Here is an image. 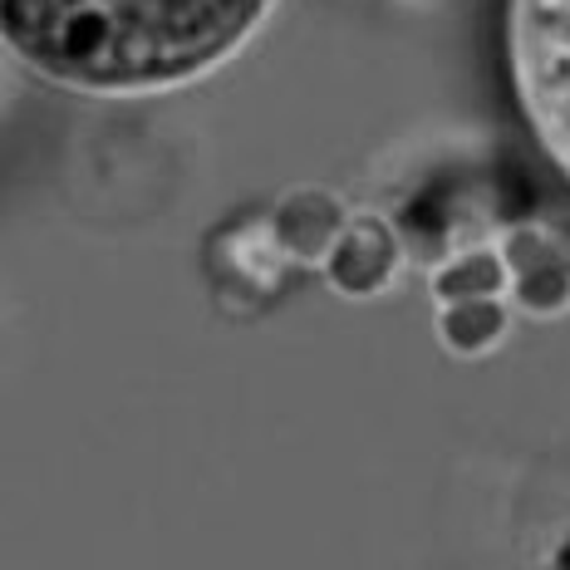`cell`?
I'll return each mask as SVG.
<instances>
[{
    "label": "cell",
    "mask_w": 570,
    "mask_h": 570,
    "mask_svg": "<svg viewBox=\"0 0 570 570\" xmlns=\"http://www.w3.org/2000/svg\"><path fill=\"white\" fill-rule=\"evenodd\" d=\"M389 236L379 227H354L344 232V242L335 246V281L350 285V291H374L379 281L389 276Z\"/></svg>",
    "instance_id": "3"
},
{
    "label": "cell",
    "mask_w": 570,
    "mask_h": 570,
    "mask_svg": "<svg viewBox=\"0 0 570 570\" xmlns=\"http://www.w3.org/2000/svg\"><path fill=\"white\" fill-rule=\"evenodd\" d=\"M438 291L448 295V301H482V295H497L502 291V261L497 256H462L458 266H448L443 276H438Z\"/></svg>",
    "instance_id": "5"
},
{
    "label": "cell",
    "mask_w": 570,
    "mask_h": 570,
    "mask_svg": "<svg viewBox=\"0 0 570 570\" xmlns=\"http://www.w3.org/2000/svg\"><path fill=\"white\" fill-rule=\"evenodd\" d=\"M443 335L453 350H487V344L502 335V305L492 295H482V301H448Z\"/></svg>",
    "instance_id": "4"
},
{
    "label": "cell",
    "mask_w": 570,
    "mask_h": 570,
    "mask_svg": "<svg viewBox=\"0 0 570 570\" xmlns=\"http://www.w3.org/2000/svg\"><path fill=\"white\" fill-rule=\"evenodd\" d=\"M502 65L527 134L570 183V0H502Z\"/></svg>",
    "instance_id": "2"
},
{
    "label": "cell",
    "mask_w": 570,
    "mask_h": 570,
    "mask_svg": "<svg viewBox=\"0 0 570 570\" xmlns=\"http://www.w3.org/2000/svg\"><path fill=\"white\" fill-rule=\"evenodd\" d=\"M276 0H0V50L59 89L138 99L197 85Z\"/></svg>",
    "instance_id": "1"
}]
</instances>
